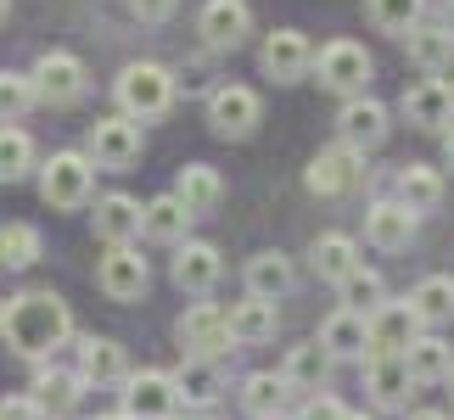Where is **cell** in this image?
Masks as SVG:
<instances>
[{
	"label": "cell",
	"instance_id": "41",
	"mask_svg": "<svg viewBox=\"0 0 454 420\" xmlns=\"http://www.w3.org/2000/svg\"><path fill=\"white\" fill-rule=\"evenodd\" d=\"M135 6V17H141V23H163V17H174V6H180V0H129Z\"/></svg>",
	"mask_w": 454,
	"mask_h": 420
},
{
	"label": "cell",
	"instance_id": "27",
	"mask_svg": "<svg viewBox=\"0 0 454 420\" xmlns=\"http://www.w3.org/2000/svg\"><path fill=\"white\" fill-rule=\"evenodd\" d=\"M410 308L421 325H449L454 320V275H427L421 286L410 292Z\"/></svg>",
	"mask_w": 454,
	"mask_h": 420
},
{
	"label": "cell",
	"instance_id": "50",
	"mask_svg": "<svg viewBox=\"0 0 454 420\" xmlns=\"http://www.w3.org/2000/svg\"><path fill=\"white\" fill-rule=\"evenodd\" d=\"M0 325H6V303H0Z\"/></svg>",
	"mask_w": 454,
	"mask_h": 420
},
{
	"label": "cell",
	"instance_id": "8",
	"mask_svg": "<svg viewBox=\"0 0 454 420\" xmlns=\"http://www.w3.org/2000/svg\"><path fill=\"white\" fill-rule=\"evenodd\" d=\"M34 90H40V101H51V107L79 101L84 96V62L74 51H45V57L34 62Z\"/></svg>",
	"mask_w": 454,
	"mask_h": 420
},
{
	"label": "cell",
	"instance_id": "26",
	"mask_svg": "<svg viewBox=\"0 0 454 420\" xmlns=\"http://www.w3.org/2000/svg\"><path fill=\"white\" fill-rule=\"evenodd\" d=\"M185 224H191V207L180 197H157V202H146V214H141V236L174 247V241H185Z\"/></svg>",
	"mask_w": 454,
	"mask_h": 420
},
{
	"label": "cell",
	"instance_id": "29",
	"mask_svg": "<svg viewBox=\"0 0 454 420\" xmlns=\"http://www.w3.org/2000/svg\"><path fill=\"white\" fill-rule=\"evenodd\" d=\"M79 376L96 381V387H107V381H124V347L107 342V337H90L79 347Z\"/></svg>",
	"mask_w": 454,
	"mask_h": 420
},
{
	"label": "cell",
	"instance_id": "36",
	"mask_svg": "<svg viewBox=\"0 0 454 420\" xmlns=\"http://www.w3.org/2000/svg\"><path fill=\"white\" fill-rule=\"evenodd\" d=\"M174 387H180V404H191V409H207L219 398V370L207 359H191L180 376H174Z\"/></svg>",
	"mask_w": 454,
	"mask_h": 420
},
{
	"label": "cell",
	"instance_id": "28",
	"mask_svg": "<svg viewBox=\"0 0 454 420\" xmlns=\"http://www.w3.org/2000/svg\"><path fill=\"white\" fill-rule=\"evenodd\" d=\"M398 202H404L410 214H432V207L443 202V174L427 168V163H410L398 174Z\"/></svg>",
	"mask_w": 454,
	"mask_h": 420
},
{
	"label": "cell",
	"instance_id": "2",
	"mask_svg": "<svg viewBox=\"0 0 454 420\" xmlns=\"http://www.w3.org/2000/svg\"><path fill=\"white\" fill-rule=\"evenodd\" d=\"M174 101V74L157 62H129L124 74H118V107H124V118H135V124H146V118H163Z\"/></svg>",
	"mask_w": 454,
	"mask_h": 420
},
{
	"label": "cell",
	"instance_id": "6",
	"mask_svg": "<svg viewBox=\"0 0 454 420\" xmlns=\"http://www.w3.org/2000/svg\"><path fill=\"white\" fill-rule=\"evenodd\" d=\"M174 337H180V347H191L197 359H214L231 347V314L214 308V303H191L180 314V325H174Z\"/></svg>",
	"mask_w": 454,
	"mask_h": 420
},
{
	"label": "cell",
	"instance_id": "42",
	"mask_svg": "<svg viewBox=\"0 0 454 420\" xmlns=\"http://www.w3.org/2000/svg\"><path fill=\"white\" fill-rule=\"evenodd\" d=\"M0 420H45V409L34 404V398H6V404H0Z\"/></svg>",
	"mask_w": 454,
	"mask_h": 420
},
{
	"label": "cell",
	"instance_id": "51",
	"mask_svg": "<svg viewBox=\"0 0 454 420\" xmlns=\"http://www.w3.org/2000/svg\"><path fill=\"white\" fill-rule=\"evenodd\" d=\"M449 387H454V370H449Z\"/></svg>",
	"mask_w": 454,
	"mask_h": 420
},
{
	"label": "cell",
	"instance_id": "12",
	"mask_svg": "<svg viewBox=\"0 0 454 420\" xmlns=\"http://www.w3.org/2000/svg\"><path fill=\"white\" fill-rule=\"evenodd\" d=\"M146 258L135 253V247H113L107 258L96 264V286L113 297V303H135V297L146 292Z\"/></svg>",
	"mask_w": 454,
	"mask_h": 420
},
{
	"label": "cell",
	"instance_id": "19",
	"mask_svg": "<svg viewBox=\"0 0 454 420\" xmlns=\"http://www.w3.org/2000/svg\"><path fill=\"white\" fill-rule=\"evenodd\" d=\"M415 393V376H410V359L404 354H376L371 359V398L381 409H404Z\"/></svg>",
	"mask_w": 454,
	"mask_h": 420
},
{
	"label": "cell",
	"instance_id": "33",
	"mask_svg": "<svg viewBox=\"0 0 454 420\" xmlns=\"http://www.w3.org/2000/svg\"><path fill=\"white\" fill-rule=\"evenodd\" d=\"M79 387H84V376L74 370H45L40 381H34V404H40L45 415H67L79 404Z\"/></svg>",
	"mask_w": 454,
	"mask_h": 420
},
{
	"label": "cell",
	"instance_id": "47",
	"mask_svg": "<svg viewBox=\"0 0 454 420\" xmlns=\"http://www.w3.org/2000/svg\"><path fill=\"white\" fill-rule=\"evenodd\" d=\"M6 17H12V0H0V23H6Z\"/></svg>",
	"mask_w": 454,
	"mask_h": 420
},
{
	"label": "cell",
	"instance_id": "46",
	"mask_svg": "<svg viewBox=\"0 0 454 420\" xmlns=\"http://www.w3.org/2000/svg\"><path fill=\"white\" fill-rule=\"evenodd\" d=\"M443 28L454 34V0H443Z\"/></svg>",
	"mask_w": 454,
	"mask_h": 420
},
{
	"label": "cell",
	"instance_id": "1",
	"mask_svg": "<svg viewBox=\"0 0 454 420\" xmlns=\"http://www.w3.org/2000/svg\"><path fill=\"white\" fill-rule=\"evenodd\" d=\"M6 347L23 359H45L51 347H62L67 337H74V314H67V303L57 292H23L6 303Z\"/></svg>",
	"mask_w": 454,
	"mask_h": 420
},
{
	"label": "cell",
	"instance_id": "24",
	"mask_svg": "<svg viewBox=\"0 0 454 420\" xmlns=\"http://www.w3.org/2000/svg\"><path fill=\"white\" fill-rule=\"evenodd\" d=\"M174 197L191 207V219H197V214H214V207L224 202V180H219V168H207V163H185V168H180V185H174Z\"/></svg>",
	"mask_w": 454,
	"mask_h": 420
},
{
	"label": "cell",
	"instance_id": "14",
	"mask_svg": "<svg viewBox=\"0 0 454 420\" xmlns=\"http://www.w3.org/2000/svg\"><path fill=\"white\" fill-rule=\"evenodd\" d=\"M197 28H202V40L214 51H236L253 34V12H247V0H207Z\"/></svg>",
	"mask_w": 454,
	"mask_h": 420
},
{
	"label": "cell",
	"instance_id": "20",
	"mask_svg": "<svg viewBox=\"0 0 454 420\" xmlns=\"http://www.w3.org/2000/svg\"><path fill=\"white\" fill-rule=\"evenodd\" d=\"M320 347H325L331 359H359L364 347H371V314L337 308V314L320 325Z\"/></svg>",
	"mask_w": 454,
	"mask_h": 420
},
{
	"label": "cell",
	"instance_id": "3",
	"mask_svg": "<svg viewBox=\"0 0 454 420\" xmlns=\"http://www.w3.org/2000/svg\"><path fill=\"white\" fill-rule=\"evenodd\" d=\"M90 157L84 152H57L45 163V174H40V197H45V207H57V214H74V207H84L90 202Z\"/></svg>",
	"mask_w": 454,
	"mask_h": 420
},
{
	"label": "cell",
	"instance_id": "15",
	"mask_svg": "<svg viewBox=\"0 0 454 420\" xmlns=\"http://www.w3.org/2000/svg\"><path fill=\"white\" fill-rule=\"evenodd\" d=\"M404 118L415 129H443L449 118H454V84H443V79H421V84H410L404 90Z\"/></svg>",
	"mask_w": 454,
	"mask_h": 420
},
{
	"label": "cell",
	"instance_id": "10",
	"mask_svg": "<svg viewBox=\"0 0 454 420\" xmlns=\"http://www.w3.org/2000/svg\"><path fill=\"white\" fill-rule=\"evenodd\" d=\"M258 67H264L275 84H298L314 67V51H309V40H303L298 28H275L270 40H264V51H258Z\"/></svg>",
	"mask_w": 454,
	"mask_h": 420
},
{
	"label": "cell",
	"instance_id": "31",
	"mask_svg": "<svg viewBox=\"0 0 454 420\" xmlns=\"http://www.w3.org/2000/svg\"><path fill=\"white\" fill-rule=\"evenodd\" d=\"M241 404H247V415L258 420H275L286 409V376H270V370H258L241 381Z\"/></svg>",
	"mask_w": 454,
	"mask_h": 420
},
{
	"label": "cell",
	"instance_id": "52",
	"mask_svg": "<svg viewBox=\"0 0 454 420\" xmlns=\"http://www.w3.org/2000/svg\"><path fill=\"white\" fill-rule=\"evenodd\" d=\"M298 420H303V415H298Z\"/></svg>",
	"mask_w": 454,
	"mask_h": 420
},
{
	"label": "cell",
	"instance_id": "37",
	"mask_svg": "<svg viewBox=\"0 0 454 420\" xmlns=\"http://www.w3.org/2000/svg\"><path fill=\"white\" fill-rule=\"evenodd\" d=\"M40 258V230L34 224H0V269H28Z\"/></svg>",
	"mask_w": 454,
	"mask_h": 420
},
{
	"label": "cell",
	"instance_id": "45",
	"mask_svg": "<svg viewBox=\"0 0 454 420\" xmlns=\"http://www.w3.org/2000/svg\"><path fill=\"white\" fill-rule=\"evenodd\" d=\"M443 163H449V168H454V129H449V135H443Z\"/></svg>",
	"mask_w": 454,
	"mask_h": 420
},
{
	"label": "cell",
	"instance_id": "40",
	"mask_svg": "<svg viewBox=\"0 0 454 420\" xmlns=\"http://www.w3.org/2000/svg\"><path fill=\"white\" fill-rule=\"evenodd\" d=\"M337 292H342V308H354V314H376V308H381V275L364 269V264L348 275Z\"/></svg>",
	"mask_w": 454,
	"mask_h": 420
},
{
	"label": "cell",
	"instance_id": "44",
	"mask_svg": "<svg viewBox=\"0 0 454 420\" xmlns=\"http://www.w3.org/2000/svg\"><path fill=\"white\" fill-rule=\"evenodd\" d=\"M404 420H449V415H438V409H415V415H404Z\"/></svg>",
	"mask_w": 454,
	"mask_h": 420
},
{
	"label": "cell",
	"instance_id": "35",
	"mask_svg": "<svg viewBox=\"0 0 454 420\" xmlns=\"http://www.w3.org/2000/svg\"><path fill=\"white\" fill-rule=\"evenodd\" d=\"M325 370H331V354H325V347L320 342H298L286 354V370L281 376H286V387H320Z\"/></svg>",
	"mask_w": 454,
	"mask_h": 420
},
{
	"label": "cell",
	"instance_id": "49",
	"mask_svg": "<svg viewBox=\"0 0 454 420\" xmlns=\"http://www.w3.org/2000/svg\"><path fill=\"white\" fill-rule=\"evenodd\" d=\"M342 420H371V415H342Z\"/></svg>",
	"mask_w": 454,
	"mask_h": 420
},
{
	"label": "cell",
	"instance_id": "32",
	"mask_svg": "<svg viewBox=\"0 0 454 420\" xmlns=\"http://www.w3.org/2000/svg\"><path fill=\"white\" fill-rule=\"evenodd\" d=\"M314 269L342 286V280L359 269V247H354V236H320V241H314Z\"/></svg>",
	"mask_w": 454,
	"mask_h": 420
},
{
	"label": "cell",
	"instance_id": "13",
	"mask_svg": "<svg viewBox=\"0 0 454 420\" xmlns=\"http://www.w3.org/2000/svg\"><path fill=\"white\" fill-rule=\"evenodd\" d=\"M337 129H342V146H354V152H371L387 140V107L371 96H348V107L337 113Z\"/></svg>",
	"mask_w": 454,
	"mask_h": 420
},
{
	"label": "cell",
	"instance_id": "16",
	"mask_svg": "<svg viewBox=\"0 0 454 420\" xmlns=\"http://www.w3.org/2000/svg\"><path fill=\"white\" fill-rule=\"evenodd\" d=\"M224 275V258H219V247L214 241H185L180 247V258H174V286L180 292H214V280Z\"/></svg>",
	"mask_w": 454,
	"mask_h": 420
},
{
	"label": "cell",
	"instance_id": "4",
	"mask_svg": "<svg viewBox=\"0 0 454 420\" xmlns=\"http://www.w3.org/2000/svg\"><path fill=\"white\" fill-rule=\"evenodd\" d=\"M314 67H320V84L337 96H364V84H371V51L354 40H331L314 57Z\"/></svg>",
	"mask_w": 454,
	"mask_h": 420
},
{
	"label": "cell",
	"instance_id": "48",
	"mask_svg": "<svg viewBox=\"0 0 454 420\" xmlns=\"http://www.w3.org/2000/svg\"><path fill=\"white\" fill-rule=\"evenodd\" d=\"M96 420H129V415H96Z\"/></svg>",
	"mask_w": 454,
	"mask_h": 420
},
{
	"label": "cell",
	"instance_id": "9",
	"mask_svg": "<svg viewBox=\"0 0 454 420\" xmlns=\"http://www.w3.org/2000/svg\"><path fill=\"white\" fill-rule=\"evenodd\" d=\"M364 180V157L354 146H331L309 163V191L314 197H348V191H359Z\"/></svg>",
	"mask_w": 454,
	"mask_h": 420
},
{
	"label": "cell",
	"instance_id": "23",
	"mask_svg": "<svg viewBox=\"0 0 454 420\" xmlns=\"http://www.w3.org/2000/svg\"><path fill=\"white\" fill-rule=\"evenodd\" d=\"M404 40H410V62L421 67L427 79H438L443 67L454 62V34H449L443 23H421V28H410Z\"/></svg>",
	"mask_w": 454,
	"mask_h": 420
},
{
	"label": "cell",
	"instance_id": "21",
	"mask_svg": "<svg viewBox=\"0 0 454 420\" xmlns=\"http://www.w3.org/2000/svg\"><path fill=\"white\" fill-rule=\"evenodd\" d=\"M141 214L146 207L135 202V197H101L96 202V236L107 241V247H129V236H141Z\"/></svg>",
	"mask_w": 454,
	"mask_h": 420
},
{
	"label": "cell",
	"instance_id": "18",
	"mask_svg": "<svg viewBox=\"0 0 454 420\" xmlns=\"http://www.w3.org/2000/svg\"><path fill=\"white\" fill-rule=\"evenodd\" d=\"M410 236H415V214L404 202H376L371 214H364V241L381 247V253H404Z\"/></svg>",
	"mask_w": 454,
	"mask_h": 420
},
{
	"label": "cell",
	"instance_id": "25",
	"mask_svg": "<svg viewBox=\"0 0 454 420\" xmlns=\"http://www.w3.org/2000/svg\"><path fill=\"white\" fill-rule=\"evenodd\" d=\"M270 337H275V303H270V297H253V292H247V303L231 308V342L258 347V342H270Z\"/></svg>",
	"mask_w": 454,
	"mask_h": 420
},
{
	"label": "cell",
	"instance_id": "7",
	"mask_svg": "<svg viewBox=\"0 0 454 420\" xmlns=\"http://www.w3.org/2000/svg\"><path fill=\"white\" fill-rule=\"evenodd\" d=\"M180 409V387H174V376L163 370H141L124 381V415L129 420H168Z\"/></svg>",
	"mask_w": 454,
	"mask_h": 420
},
{
	"label": "cell",
	"instance_id": "34",
	"mask_svg": "<svg viewBox=\"0 0 454 420\" xmlns=\"http://www.w3.org/2000/svg\"><path fill=\"white\" fill-rule=\"evenodd\" d=\"M364 12H371V23L381 34H398V40H404L410 28H421L427 0H364Z\"/></svg>",
	"mask_w": 454,
	"mask_h": 420
},
{
	"label": "cell",
	"instance_id": "43",
	"mask_svg": "<svg viewBox=\"0 0 454 420\" xmlns=\"http://www.w3.org/2000/svg\"><path fill=\"white\" fill-rule=\"evenodd\" d=\"M342 415H348V409L337 404V398H325V393H320V398H314V404L303 409V420H342Z\"/></svg>",
	"mask_w": 454,
	"mask_h": 420
},
{
	"label": "cell",
	"instance_id": "38",
	"mask_svg": "<svg viewBox=\"0 0 454 420\" xmlns=\"http://www.w3.org/2000/svg\"><path fill=\"white\" fill-rule=\"evenodd\" d=\"M34 168V140L17 129V124H0V180H23V174Z\"/></svg>",
	"mask_w": 454,
	"mask_h": 420
},
{
	"label": "cell",
	"instance_id": "39",
	"mask_svg": "<svg viewBox=\"0 0 454 420\" xmlns=\"http://www.w3.org/2000/svg\"><path fill=\"white\" fill-rule=\"evenodd\" d=\"M34 101H40V90H34V74H0V124H17Z\"/></svg>",
	"mask_w": 454,
	"mask_h": 420
},
{
	"label": "cell",
	"instance_id": "5",
	"mask_svg": "<svg viewBox=\"0 0 454 420\" xmlns=\"http://www.w3.org/2000/svg\"><path fill=\"white\" fill-rule=\"evenodd\" d=\"M258 118H264V107H258V96L247 84H219V90L207 96V124L224 140H247L258 129Z\"/></svg>",
	"mask_w": 454,
	"mask_h": 420
},
{
	"label": "cell",
	"instance_id": "11",
	"mask_svg": "<svg viewBox=\"0 0 454 420\" xmlns=\"http://www.w3.org/2000/svg\"><path fill=\"white\" fill-rule=\"evenodd\" d=\"M141 157V124L135 118H101L90 124V163L96 168H129Z\"/></svg>",
	"mask_w": 454,
	"mask_h": 420
},
{
	"label": "cell",
	"instance_id": "17",
	"mask_svg": "<svg viewBox=\"0 0 454 420\" xmlns=\"http://www.w3.org/2000/svg\"><path fill=\"white\" fill-rule=\"evenodd\" d=\"M415 308H410V297L404 303H381L376 314H371V359L376 354H404V347L415 342Z\"/></svg>",
	"mask_w": 454,
	"mask_h": 420
},
{
	"label": "cell",
	"instance_id": "22",
	"mask_svg": "<svg viewBox=\"0 0 454 420\" xmlns=\"http://www.w3.org/2000/svg\"><path fill=\"white\" fill-rule=\"evenodd\" d=\"M292 286H298V269H292L286 253H253V258H247V292H253V297L281 303Z\"/></svg>",
	"mask_w": 454,
	"mask_h": 420
},
{
	"label": "cell",
	"instance_id": "30",
	"mask_svg": "<svg viewBox=\"0 0 454 420\" xmlns=\"http://www.w3.org/2000/svg\"><path fill=\"white\" fill-rule=\"evenodd\" d=\"M404 359H410L415 381H449V370H454V347L443 337H415L404 347Z\"/></svg>",
	"mask_w": 454,
	"mask_h": 420
}]
</instances>
